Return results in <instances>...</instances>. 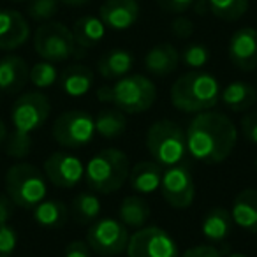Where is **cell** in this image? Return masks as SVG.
I'll return each mask as SVG.
<instances>
[{"label": "cell", "mask_w": 257, "mask_h": 257, "mask_svg": "<svg viewBox=\"0 0 257 257\" xmlns=\"http://www.w3.org/2000/svg\"><path fill=\"white\" fill-rule=\"evenodd\" d=\"M58 11V0H29L27 13L36 22H50Z\"/></svg>", "instance_id": "d6a6232c"}, {"label": "cell", "mask_w": 257, "mask_h": 257, "mask_svg": "<svg viewBox=\"0 0 257 257\" xmlns=\"http://www.w3.org/2000/svg\"><path fill=\"white\" fill-rule=\"evenodd\" d=\"M29 65L22 57L8 55L0 58V93H18L29 81Z\"/></svg>", "instance_id": "e0dca14e"}, {"label": "cell", "mask_w": 257, "mask_h": 257, "mask_svg": "<svg viewBox=\"0 0 257 257\" xmlns=\"http://www.w3.org/2000/svg\"><path fill=\"white\" fill-rule=\"evenodd\" d=\"M131 173L128 157L118 148H106L95 154L85 168L88 187L97 194H113L123 187Z\"/></svg>", "instance_id": "277c9868"}, {"label": "cell", "mask_w": 257, "mask_h": 257, "mask_svg": "<svg viewBox=\"0 0 257 257\" xmlns=\"http://www.w3.org/2000/svg\"><path fill=\"white\" fill-rule=\"evenodd\" d=\"M99 18L111 30H128L140 18L138 0H106L99 9Z\"/></svg>", "instance_id": "2e32d148"}, {"label": "cell", "mask_w": 257, "mask_h": 257, "mask_svg": "<svg viewBox=\"0 0 257 257\" xmlns=\"http://www.w3.org/2000/svg\"><path fill=\"white\" fill-rule=\"evenodd\" d=\"M46 176L29 162H18L6 173V194L23 210H34L46 199Z\"/></svg>", "instance_id": "8992f818"}, {"label": "cell", "mask_w": 257, "mask_h": 257, "mask_svg": "<svg viewBox=\"0 0 257 257\" xmlns=\"http://www.w3.org/2000/svg\"><path fill=\"white\" fill-rule=\"evenodd\" d=\"M180 53L171 43H159L145 55V69L157 78H166L176 71Z\"/></svg>", "instance_id": "ac0fdd59"}, {"label": "cell", "mask_w": 257, "mask_h": 257, "mask_svg": "<svg viewBox=\"0 0 257 257\" xmlns=\"http://www.w3.org/2000/svg\"><path fill=\"white\" fill-rule=\"evenodd\" d=\"M232 224L234 222H232L231 211H227L225 208H213L204 215L201 222V231L208 241L220 243L231 234Z\"/></svg>", "instance_id": "cb8c5ba5"}, {"label": "cell", "mask_w": 257, "mask_h": 257, "mask_svg": "<svg viewBox=\"0 0 257 257\" xmlns=\"http://www.w3.org/2000/svg\"><path fill=\"white\" fill-rule=\"evenodd\" d=\"M134 65V55L121 48L109 50L99 58L97 71L106 79H120L123 76L131 74Z\"/></svg>", "instance_id": "44dd1931"}, {"label": "cell", "mask_w": 257, "mask_h": 257, "mask_svg": "<svg viewBox=\"0 0 257 257\" xmlns=\"http://www.w3.org/2000/svg\"><path fill=\"white\" fill-rule=\"evenodd\" d=\"M241 133L250 143L257 147V109L241 118Z\"/></svg>", "instance_id": "d590c367"}, {"label": "cell", "mask_w": 257, "mask_h": 257, "mask_svg": "<svg viewBox=\"0 0 257 257\" xmlns=\"http://www.w3.org/2000/svg\"><path fill=\"white\" fill-rule=\"evenodd\" d=\"M100 199L93 192H79L71 203V215L78 224H93L100 218Z\"/></svg>", "instance_id": "83f0119b"}, {"label": "cell", "mask_w": 257, "mask_h": 257, "mask_svg": "<svg viewBox=\"0 0 257 257\" xmlns=\"http://www.w3.org/2000/svg\"><path fill=\"white\" fill-rule=\"evenodd\" d=\"M125 252L127 257H180L175 238L157 225L138 229L128 238Z\"/></svg>", "instance_id": "8fae6325"}, {"label": "cell", "mask_w": 257, "mask_h": 257, "mask_svg": "<svg viewBox=\"0 0 257 257\" xmlns=\"http://www.w3.org/2000/svg\"><path fill=\"white\" fill-rule=\"evenodd\" d=\"M13 2H25V0H13Z\"/></svg>", "instance_id": "f6af8a7d"}, {"label": "cell", "mask_w": 257, "mask_h": 257, "mask_svg": "<svg viewBox=\"0 0 257 257\" xmlns=\"http://www.w3.org/2000/svg\"><path fill=\"white\" fill-rule=\"evenodd\" d=\"M250 0H208V11L224 22H236L248 11Z\"/></svg>", "instance_id": "f546056e"}, {"label": "cell", "mask_w": 257, "mask_h": 257, "mask_svg": "<svg viewBox=\"0 0 257 257\" xmlns=\"http://www.w3.org/2000/svg\"><path fill=\"white\" fill-rule=\"evenodd\" d=\"M169 97L173 106L183 113H203L218 102L220 85L210 72L192 71L173 83Z\"/></svg>", "instance_id": "3957f363"}, {"label": "cell", "mask_w": 257, "mask_h": 257, "mask_svg": "<svg viewBox=\"0 0 257 257\" xmlns=\"http://www.w3.org/2000/svg\"><path fill=\"white\" fill-rule=\"evenodd\" d=\"M62 4H67V6H74V8H79V6H85L88 4L90 0H58Z\"/></svg>", "instance_id": "b9f144b4"}, {"label": "cell", "mask_w": 257, "mask_h": 257, "mask_svg": "<svg viewBox=\"0 0 257 257\" xmlns=\"http://www.w3.org/2000/svg\"><path fill=\"white\" fill-rule=\"evenodd\" d=\"M30 37L27 18L13 9H0V51H11L23 46Z\"/></svg>", "instance_id": "9a60e30c"}, {"label": "cell", "mask_w": 257, "mask_h": 257, "mask_svg": "<svg viewBox=\"0 0 257 257\" xmlns=\"http://www.w3.org/2000/svg\"><path fill=\"white\" fill-rule=\"evenodd\" d=\"M18 245V234L9 224H0V257H11Z\"/></svg>", "instance_id": "836d02e7"}, {"label": "cell", "mask_w": 257, "mask_h": 257, "mask_svg": "<svg viewBox=\"0 0 257 257\" xmlns=\"http://www.w3.org/2000/svg\"><path fill=\"white\" fill-rule=\"evenodd\" d=\"M44 176L58 189H72L85 176V168L76 155L55 152L44 161Z\"/></svg>", "instance_id": "4fadbf2b"}, {"label": "cell", "mask_w": 257, "mask_h": 257, "mask_svg": "<svg viewBox=\"0 0 257 257\" xmlns=\"http://www.w3.org/2000/svg\"><path fill=\"white\" fill-rule=\"evenodd\" d=\"M60 86L69 97H83L93 85V72L83 64H74L64 69L60 76Z\"/></svg>", "instance_id": "603a6c76"}, {"label": "cell", "mask_w": 257, "mask_h": 257, "mask_svg": "<svg viewBox=\"0 0 257 257\" xmlns=\"http://www.w3.org/2000/svg\"><path fill=\"white\" fill-rule=\"evenodd\" d=\"M50 111V99L41 92H27L16 99L11 107L13 134L6 145L9 157L23 159L30 154L34 133L46 123Z\"/></svg>", "instance_id": "7a4b0ae2"}, {"label": "cell", "mask_w": 257, "mask_h": 257, "mask_svg": "<svg viewBox=\"0 0 257 257\" xmlns=\"http://www.w3.org/2000/svg\"><path fill=\"white\" fill-rule=\"evenodd\" d=\"M93 121H95V134L104 140L120 138L127 128V118L120 109H102L97 118H93Z\"/></svg>", "instance_id": "f1b7e54d"}, {"label": "cell", "mask_w": 257, "mask_h": 257, "mask_svg": "<svg viewBox=\"0 0 257 257\" xmlns=\"http://www.w3.org/2000/svg\"><path fill=\"white\" fill-rule=\"evenodd\" d=\"M255 169H257V157H255Z\"/></svg>", "instance_id": "bcb514c9"}, {"label": "cell", "mask_w": 257, "mask_h": 257, "mask_svg": "<svg viewBox=\"0 0 257 257\" xmlns=\"http://www.w3.org/2000/svg\"><path fill=\"white\" fill-rule=\"evenodd\" d=\"M150 213V206H148V203L143 197L128 196L121 201L120 208H118V220L127 229H141L147 225Z\"/></svg>", "instance_id": "484cf974"}, {"label": "cell", "mask_w": 257, "mask_h": 257, "mask_svg": "<svg viewBox=\"0 0 257 257\" xmlns=\"http://www.w3.org/2000/svg\"><path fill=\"white\" fill-rule=\"evenodd\" d=\"M162 173V166L155 161H141L131 169L127 182L138 194H154L161 187Z\"/></svg>", "instance_id": "ffe728a7"}, {"label": "cell", "mask_w": 257, "mask_h": 257, "mask_svg": "<svg viewBox=\"0 0 257 257\" xmlns=\"http://www.w3.org/2000/svg\"><path fill=\"white\" fill-rule=\"evenodd\" d=\"M34 50L46 62H65L72 57H83L85 50L76 44L72 30L64 23L46 22L34 34Z\"/></svg>", "instance_id": "52a82bcc"}, {"label": "cell", "mask_w": 257, "mask_h": 257, "mask_svg": "<svg viewBox=\"0 0 257 257\" xmlns=\"http://www.w3.org/2000/svg\"><path fill=\"white\" fill-rule=\"evenodd\" d=\"M58 79V71L55 67L53 62H37L34 64V67L29 71V81L32 83L36 88H50L51 85H55Z\"/></svg>", "instance_id": "4dcf8cb0"}, {"label": "cell", "mask_w": 257, "mask_h": 257, "mask_svg": "<svg viewBox=\"0 0 257 257\" xmlns=\"http://www.w3.org/2000/svg\"><path fill=\"white\" fill-rule=\"evenodd\" d=\"M72 36L74 41L81 50H88L93 48L104 39L106 36V27H104L102 20L99 16H81L76 20L74 27H72Z\"/></svg>", "instance_id": "d4e9b609"}, {"label": "cell", "mask_w": 257, "mask_h": 257, "mask_svg": "<svg viewBox=\"0 0 257 257\" xmlns=\"http://www.w3.org/2000/svg\"><path fill=\"white\" fill-rule=\"evenodd\" d=\"M95 136L93 116L79 109L65 111L55 120L53 138L58 145L65 148H83L92 143Z\"/></svg>", "instance_id": "9c48e42d"}, {"label": "cell", "mask_w": 257, "mask_h": 257, "mask_svg": "<svg viewBox=\"0 0 257 257\" xmlns=\"http://www.w3.org/2000/svg\"><path fill=\"white\" fill-rule=\"evenodd\" d=\"M16 204L9 199L8 194H0V224H8L15 215Z\"/></svg>", "instance_id": "f35d334b"}, {"label": "cell", "mask_w": 257, "mask_h": 257, "mask_svg": "<svg viewBox=\"0 0 257 257\" xmlns=\"http://www.w3.org/2000/svg\"><path fill=\"white\" fill-rule=\"evenodd\" d=\"M97 100L104 104H113V86L104 85L97 90Z\"/></svg>", "instance_id": "60d3db41"}, {"label": "cell", "mask_w": 257, "mask_h": 257, "mask_svg": "<svg viewBox=\"0 0 257 257\" xmlns=\"http://www.w3.org/2000/svg\"><path fill=\"white\" fill-rule=\"evenodd\" d=\"M147 148L152 159L162 168L182 164L189 154L185 131L171 120H159L152 123L147 133Z\"/></svg>", "instance_id": "5b68a950"}, {"label": "cell", "mask_w": 257, "mask_h": 257, "mask_svg": "<svg viewBox=\"0 0 257 257\" xmlns=\"http://www.w3.org/2000/svg\"><path fill=\"white\" fill-rule=\"evenodd\" d=\"M157 88L154 81L141 74H127L113 85V104L123 113H145L154 106Z\"/></svg>", "instance_id": "ba28073f"}, {"label": "cell", "mask_w": 257, "mask_h": 257, "mask_svg": "<svg viewBox=\"0 0 257 257\" xmlns=\"http://www.w3.org/2000/svg\"><path fill=\"white\" fill-rule=\"evenodd\" d=\"M6 138H8V128H6V123L0 120V145L4 143Z\"/></svg>", "instance_id": "7bdbcfd3"}, {"label": "cell", "mask_w": 257, "mask_h": 257, "mask_svg": "<svg viewBox=\"0 0 257 257\" xmlns=\"http://www.w3.org/2000/svg\"><path fill=\"white\" fill-rule=\"evenodd\" d=\"M231 217L243 231L257 234V189H245L234 197Z\"/></svg>", "instance_id": "d6986e66"}, {"label": "cell", "mask_w": 257, "mask_h": 257, "mask_svg": "<svg viewBox=\"0 0 257 257\" xmlns=\"http://www.w3.org/2000/svg\"><path fill=\"white\" fill-rule=\"evenodd\" d=\"M128 238V229L120 220L109 217L97 218L86 232V243L92 252L99 253L100 257H111L125 252Z\"/></svg>", "instance_id": "30bf717a"}, {"label": "cell", "mask_w": 257, "mask_h": 257, "mask_svg": "<svg viewBox=\"0 0 257 257\" xmlns=\"http://www.w3.org/2000/svg\"><path fill=\"white\" fill-rule=\"evenodd\" d=\"M64 257H92V248L86 241L76 239V241H71L65 246Z\"/></svg>", "instance_id": "74e56055"}, {"label": "cell", "mask_w": 257, "mask_h": 257, "mask_svg": "<svg viewBox=\"0 0 257 257\" xmlns=\"http://www.w3.org/2000/svg\"><path fill=\"white\" fill-rule=\"evenodd\" d=\"M161 194L164 201L171 208L176 210H185L194 203L196 197V185L190 175V169L187 164H176L168 168L162 173L161 180Z\"/></svg>", "instance_id": "7c38bea8"}, {"label": "cell", "mask_w": 257, "mask_h": 257, "mask_svg": "<svg viewBox=\"0 0 257 257\" xmlns=\"http://www.w3.org/2000/svg\"><path fill=\"white\" fill-rule=\"evenodd\" d=\"M159 8L166 13H173V15H182L189 8H192L194 0H157Z\"/></svg>", "instance_id": "8d00e7d4"}, {"label": "cell", "mask_w": 257, "mask_h": 257, "mask_svg": "<svg viewBox=\"0 0 257 257\" xmlns=\"http://www.w3.org/2000/svg\"><path fill=\"white\" fill-rule=\"evenodd\" d=\"M180 58H182L183 65H187V67L201 69L208 64V60H210V51H208V48L204 46V44L192 43V44H189V46L183 48Z\"/></svg>", "instance_id": "1f68e13d"}, {"label": "cell", "mask_w": 257, "mask_h": 257, "mask_svg": "<svg viewBox=\"0 0 257 257\" xmlns=\"http://www.w3.org/2000/svg\"><path fill=\"white\" fill-rule=\"evenodd\" d=\"M185 138L190 157L203 164H220L234 150L238 131L227 114L210 109L192 118Z\"/></svg>", "instance_id": "6da1fadb"}, {"label": "cell", "mask_w": 257, "mask_h": 257, "mask_svg": "<svg viewBox=\"0 0 257 257\" xmlns=\"http://www.w3.org/2000/svg\"><path fill=\"white\" fill-rule=\"evenodd\" d=\"M227 257H248V255H245V253H239V252H236V253H231V255H227Z\"/></svg>", "instance_id": "ee69618b"}, {"label": "cell", "mask_w": 257, "mask_h": 257, "mask_svg": "<svg viewBox=\"0 0 257 257\" xmlns=\"http://www.w3.org/2000/svg\"><path fill=\"white\" fill-rule=\"evenodd\" d=\"M182 257H222V253L211 245H197L187 250Z\"/></svg>", "instance_id": "ab89813d"}, {"label": "cell", "mask_w": 257, "mask_h": 257, "mask_svg": "<svg viewBox=\"0 0 257 257\" xmlns=\"http://www.w3.org/2000/svg\"><path fill=\"white\" fill-rule=\"evenodd\" d=\"M67 218V206L58 199H44L34 208V220L44 229H60Z\"/></svg>", "instance_id": "4316f807"}, {"label": "cell", "mask_w": 257, "mask_h": 257, "mask_svg": "<svg viewBox=\"0 0 257 257\" xmlns=\"http://www.w3.org/2000/svg\"><path fill=\"white\" fill-rule=\"evenodd\" d=\"M171 32H173V36L178 37V39H189V37L194 34L192 20H189L187 16L178 15L171 22Z\"/></svg>", "instance_id": "e575fe53"}, {"label": "cell", "mask_w": 257, "mask_h": 257, "mask_svg": "<svg viewBox=\"0 0 257 257\" xmlns=\"http://www.w3.org/2000/svg\"><path fill=\"white\" fill-rule=\"evenodd\" d=\"M227 53L232 65L239 71L250 72L257 69V30L252 27L236 30L229 39Z\"/></svg>", "instance_id": "5bb4252c"}, {"label": "cell", "mask_w": 257, "mask_h": 257, "mask_svg": "<svg viewBox=\"0 0 257 257\" xmlns=\"http://www.w3.org/2000/svg\"><path fill=\"white\" fill-rule=\"evenodd\" d=\"M220 100L227 109L234 113H243L257 102V88L246 81H232L220 90Z\"/></svg>", "instance_id": "7402d4cb"}]
</instances>
